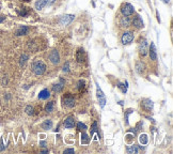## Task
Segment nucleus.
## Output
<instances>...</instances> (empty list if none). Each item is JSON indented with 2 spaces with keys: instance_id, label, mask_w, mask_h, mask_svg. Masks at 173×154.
Here are the masks:
<instances>
[{
  "instance_id": "1",
  "label": "nucleus",
  "mask_w": 173,
  "mask_h": 154,
  "mask_svg": "<svg viewBox=\"0 0 173 154\" xmlns=\"http://www.w3.org/2000/svg\"><path fill=\"white\" fill-rule=\"evenodd\" d=\"M31 70L35 75H43L46 72V64L43 60H34L31 64Z\"/></svg>"
},
{
  "instance_id": "2",
  "label": "nucleus",
  "mask_w": 173,
  "mask_h": 154,
  "mask_svg": "<svg viewBox=\"0 0 173 154\" xmlns=\"http://www.w3.org/2000/svg\"><path fill=\"white\" fill-rule=\"evenodd\" d=\"M120 11L123 16H131L135 12V9L131 3L125 2V3H122V6L120 7Z\"/></svg>"
},
{
  "instance_id": "3",
  "label": "nucleus",
  "mask_w": 173,
  "mask_h": 154,
  "mask_svg": "<svg viewBox=\"0 0 173 154\" xmlns=\"http://www.w3.org/2000/svg\"><path fill=\"white\" fill-rule=\"evenodd\" d=\"M135 39V36H134V32H131V31H125L123 34H122V38H121V42L123 45H127V44H131Z\"/></svg>"
},
{
  "instance_id": "4",
  "label": "nucleus",
  "mask_w": 173,
  "mask_h": 154,
  "mask_svg": "<svg viewBox=\"0 0 173 154\" xmlns=\"http://www.w3.org/2000/svg\"><path fill=\"white\" fill-rule=\"evenodd\" d=\"M62 103L63 105L67 107V108H73L75 106V98H73V95L67 93V94H65L62 98Z\"/></svg>"
},
{
  "instance_id": "5",
  "label": "nucleus",
  "mask_w": 173,
  "mask_h": 154,
  "mask_svg": "<svg viewBox=\"0 0 173 154\" xmlns=\"http://www.w3.org/2000/svg\"><path fill=\"white\" fill-rule=\"evenodd\" d=\"M141 107H142L147 112H151L152 110H153L154 103L151 101L150 98H143V100L141 101Z\"/></svg>"
},
{
  "instance_id": "6",
  "label": "nucleus",
  "mask_w": 173,
  "mask_h": 154,
  "mask_svg": "<svg viewBox=\"0 0 173 154\" xmlns=\"http://www.w3.org/2000/svg\"><path fill=\"white\" fill-rule=\"evenodd\" d=\"M147 53H149V44H147V42L145 40H143L139 44V55L141 57H144L147 56Z\"/></svg>"
},
{
  "instance_id": "7",
  "label": "nucleus",
  "mask_w": 173,
  "mask_h": 154,
  "mask_svg": "<svg viewBox=\"0 0 173 154\" xmlns=\"http://www.w3.org/2000/svg\"><path fill=\"white\" fill-rule=\"evenodd\" d=\"M48 58H49V60L51 61V63H53V64H58V63L60 62L59 52H58V50H56V49L51 50V52L49 53V55H48Z\"/></svg>"
},
{
  "instance_id": "8",
  "label": "nucleus",
  "mask_w": 173,
  "mask_h": 154,
  "mask_svg": "<svg viewBox=\"0 0 173 154\" xmlns=\"http://www.w3.org/2000/svg\"><path fill=\"white\" fill-rule=\"evenodd\" d=\"M131 25L135 27V28H137V29H141V28H143L144 27V23L142 18L140 17V15H136L134 17V20H131Z\"/></svg>"
},
{
  "instance_id": "9",
  "label": "nucleus",
  "mask_w": 173,
  "mask_h": 154,
  "mask_svg": "<svg viewBox=\"0 0 173 154\" xmlns=\"http://www.w3.org/2000/svg\"><path fill=\"white\" fill-rule=\"evenodd\" d=\"M131 20H129V16H123L119 20V25H120V27H122V28H128V27L131 26Z\"/></svg>"
},
{
  "instance_id": "10",
  "label": "nucleus",
  "mask_w": 173,
  "mask_h": 154,
  "mask_svg": "<svg viewBox=\"0 0 173 154\" xmlns=\"http://www.w3.org/2000/svg\"><path fill=\"white\" fill-rule=\"evenodd\" d=\"M75 126V118L73 116H69L64 120V128H73Z\"/></svg>"
},
{
  "instance_id": "11",
  "label": "nucleus",
  "mask_w": 173,
  "mask_h": 154,
  "mask_svg": "<svg viewBox=\"0 0 173 154\" xmlns=\"http://www.w3.org/2000/svg\"><path fill=\"white\" fill-rule=\"evenodd\" d=\"M75 18V15H72V14H66L64 16L61 17V20H60V23L62 24V25H69L71 22H73Z\"/></svg>"
},
{
  "instance_id": "12",
  "label": "nucleus",
  "mask_w": 173,
  "mask_h": 154,
  "mask_svg": "<svg viewBox=\"0 0 173 154\" xmlns=\"http://www.w3.org/2000/svg\"><path fill=\"white\" fill-rule=\"evenodd\" d=\"M135 69H136V72L141 75V74H143V73L145 72V64H144L142 61L138 60L137 62H136V66H135Z\"/></svg>"
},
{
  "instance_id": "13",
  "label": "nucleus",
  "mask_w": 173,
  "mask_h": 154,
  "mask_svg": "<svg viewBox=\"0 0 173 154\" xmlns=\"http://www.w3.org/2000/svg\"><path fill=\"white\" fill-rule=\"evenodd\" d=\"M149 54H150V57H151V60H157V52H156V46L154 43L151 42V46H150V49H149Z\"/></svg>"
},
{
  "instance_id": "14",
  "label": "nucleus",
  "mask_w": 173,
  "mask_h": 154,
  "mask_svg": "<svg viewBox=\"0 0 173 154\" xmlns=\"http://www.w3.org/2000/svg\"><path fill=\"white\" fill-rule=\"evenodd\" d=\"M76 59H77V61L78 62H83L85 59V50L82 48H79L78 50H77V54H76Z\"/></svg>"
},
{
  "instance_id": "15",
  "label": "nucleus",
  "mask_w": 173,
  "mask_h": 154,
  "mask_svg": "<svg viewBox=\"0 0 173 154\" xmlns=\"http://www.w3.org/2000/svg\"><path fill=\"white\" fill-rule=\"evenodd\" d=\"M64 88V80L62 78L60 79V82L58 84H55V85L52 86V90L55 92H61Z\"/></svg>"
},
{
  "instance_id": "16",
  "label": "nucleus",
  "mask_w": 173,
  "mask_h": 154,
  "mask_svg": "<svg viewBox=\"0 0 173 154\" xmlns=\"http://www.w3.org/2000/svg\"><path fill=\"white\" fill-rule=\"evenodd\" d=\"M29 32V28L27 26H20L18 29L16 30V34L17 36H26L27 33Z\"/></svg>"
},
{
  "instance_id": "17",
  "label": "nucleus",
  "mask_w": 173,
  "mask_h": 154,
  "mask_svg": "<svg viewBox=\"0 0 173 154\" xmlns=\"http://www.w3.org/2000/svg\"><path fill=\"white\" fill-rule=\"evenodd\" d=\"M46 4H47L46 0H36V2L34 3V8L38 11H41L46 7Z\"/></svg>"
},
{
  "instance_id": "18",
  "label": "nucleus",
  "mask_w": 173,
  "mask_h": 154,
  "mask_svg": "<svg viewBox=\"0 0 173 154\" xmlns=\"http://www.w3.org/2000/svg\"><path fill=\"white\" fill-rule=\"evenodd\" d=\"M118 88L121 90V92L123 94H126L127 93V89H128V82H118Z\"/></svg>"
},
{
  "instance_id": "19",
  "label": "nucleus",
  "mask_w": 173,
  "mask_h": 154,
  "mask_svg": "<svg viewBox=\"0 0 173 154\" xmlns=\"http://www.w3.org/2000/svg\"><path fill=\"white\" fill-rule=\"evenodd\" d=\"M52 125H53V123H52V121L50 120V119H47V120H45V121L42 123V128L43 130H50V128H52Z\"/></svg>"
},
{
  "instance_id": "20",
  "label": "nucleus",
  "mask_w": 173,
  "mask_h": 154,
  "mask_svg": "<svg viewBox=\"0 0 173 154\" xmlns=\"http://www.w3.org/2000/svg\"><path fill=\"white\" fill-rule=\"evenodd\" d=\"M49 96H50V92H49V90H47V89H44V90H42V91L40 92V94H39L40 100H47Z\"/></svg>"
},
{
  "instance_id": "21",
  "label": "nucleus",
  "mask_w": 173,
  "mask_h": 154,
  "mask_svg": "<svg viewBox=\"0 0 173 154\" xmlns=\"http://www.w3.org/2000/svg\"><path fill=\"white\" fill-rule=\"evenodd\" d=\"M53 109H55V102L53 101L48 102V103L45 105V111L46 112H52L53 111Z\"/></svg>"
},
{
  "instance_id": "22",
  "label": "nucleus",
  "mask_w": 173,
  "mask_h": 154,
  "mask_svg": "<svg viewBox=\"0 0 173 154\" xmlns=\"http://www.w3.org/2000/svg\"><path fill=\"white\" fill-rule=\"evenodd\" d=\"M126 152L129 154H136L139 152V149H138V147L135 146V144L134 146H128L127 149H126Z\"/></svg>"
},
{
  "instance_id": "23",
  "label": "nucleus",
  "mask_w": 173,
  "mask_h": 154,
  "mask_svg": "<svg viewBox=\"0 0 173 154\" xmlns=\"http://www.w3.org/2000/svg\"><path fill=\"white\" fill-rule=\"evenodd\" d=\"M80 140H81V144H88L89 142H90V140H91V137H89L88 134H85V133H82Z\"/></svg>"
},
{
  "instance_id": "24",
  "label": "nucleus",
  "mask_w": 173,
  "mask_h": 154,
  "mask_svg": "<svg viewBox=\"0 0 173 154\" xmlns=\"http://www.w3.org/2000/svg\"><path fill=\"white\" fill-rule=\"evenodd\" d=\"M139 142H140L141 144H147V142H149V136H147V134H141L140 136H139Z\"/></svg>"
},
{
  "instance_id": "25",
  "label": "nucleus",
  "mask_w": 173,
  "mask_h": 154,
  "mask_svg": "<svg viewBox=\"0 0 173 154\" xmlns=\"http://www.w3.org/2000/svg\"><path fill=\"white\" fill-rule=\"evenodd\" d=\"M96 96H97V98H105L104 92H103V90L101 89V87L98 86L97 82H96Z\"/></svg>"
},
{
  "instance_id": "26",
  "label": "nucleus",
  "mask_w": 173,
  "mask_h": 154,
  "mask_svg": "<svg viewBox=\"0 0 173 154\" xmlns=\"http://www.w3.org/2000/svg\"><path fill=\"white\" fill-rule=\"evenodd\" d=\"M29 59V56H28V55H27V54H23V55H22V57H20V60H19V64L22 66H24V64H25V63L27 62V60Z\"/></svg>"
},
{
  "instance_id": "27",
  "label": "nucleus",
  "mask_w": 173,
  "mask_h": 154,
  "mask_svg": "<svg viewBox=\"0 0 173 154\" xmlns=\"http://www.w3.org/2000/svg\"><path fill=\"white\" fill-rule=\"evenodd\" d=\"M25 111H26V114H28V115L32 116L33 114H34V108H33V106L28 105L26 107V109H25Z\"/></svg>"
},
{
  "instance_id": "28",
  "label": "nucleus",
  "mask_w": 173,
  "mask_h": 154,
  "mask_svg": "<svg viewBox=\"0 0 173 154\" xmlns=\"http://www.w3.org/2000/svg\"><path fill=\"white\" fill-rule=\"evenodd\" d=\"M94 133H97V122L95 121L93 122V124H92V128H91V137L93 136Z\"/></svg>"
},
{
  "instance_id": "29",
  "label": "nucleus",
  "mask_w": 173,
  "mask_h": 154,
  "mask_svg": "<svg viewBox=\"0 0 173 154\" xmlns=\"http://www.w3.org/2000/svg\"><path fill=\"white\" fill-rule=\"evenodd\" d=\"M87 128H87V125L83 124V123H81V122H78V123H77V130H79V131H83V132H85Z\"/></svg>"
},
{
  "instance_id": "30",
  "label": "nucleus",
  "mask_w": 173,
  "mask_h": 154,
  "mask_svg": "<svg viewBox=\"0 0 173 154\" xmlns=\"http://www.w3.org/2000/svg\"><path fill=\"white\" fill-rule=\"evenodd\" d=\"M18 14L20 16H27L28 15V11H27V8H23L20 11H18Z\"/></svg>"
},
{
  "instance_id": "31",
  "label": "nucleus",
  "mask_w": 173,
  "mask_h": 154,
  "mask_svg": "<svg viewBox=\"0 0 173 154\" xmlns=\"http://www.w3.org/2000/svg\"><path fill=\"white\" fill-rule=\"evenodd\" d=\"M85 82H83V80H79V82H77V89H78V90H81V89L85 88Z\"/></svg>"
},
{
  "instance_id": "32",
  "label": "nucleus",
  "mask_w": 173,
  "mask_h": 154,
  "mask_svg": "<svg viewBox=\"0 0 173 154\" xmlns=\"http://www.w3.org/2000/svg\"><path fill=\"white\" fill-rule=\"evenodd\" d=\"M131 112H133L131 109H128L127 111L125 112V123H126V124H128V117H129V115H131Z\"/></svg>"
},
{
  "instance_id": "33",
  "label": "nucleus",
  "mask_w": 173,
  "mask_h": 154,
  "mask_svg": "<svg viewBox=\"0 0 173 154\" xmlns=\"http://www.w3.org/2000/svg\"><path fill=\"white\" fill-rule=\"evenodd\" d=\"M98 102H99V105L103 108L105 105H106V98H98Z\"/></svg>"
},
{
  "instance_id": "34",
  "label": "nucleus",
  "mask_w": 173,
  "mask_h": 154,
  "mask_svg": "<svg viewBox=\"0 0 173 154\" xmlns=\"http://www.w3.org/2000/svg\"><path fill=\"white\" fill-rule=\"evenodd\" d=\"M69 63L66 62L64 66H63V72H69Z\"/></svg>"
},
{
  "instance_id": "35",
  "label": "nucleus",
  "mask_w": 173,
  "mask_h": 154,
  "mask_svg": "<svg viewBox=\"0 0 173 154\" xmlns=\"http://www.w3.org/2000/svg\"><path fill=\"white\" fill-rule=\"evenodd\" d=\"M65 153H75V150L74 149H65L64 150V154Z\"/></svg>"
},
{
  "instance_id": "36",
  "label": "nucleus",
  "mask_w": 173,
  "mask_h": 154,
  "mask_svg": "<svg viewBox=\"0 0 173 154\" xmlns=\"http://www.w3.org/2000/svg\"><path fill=\"white\" fill-rule=\"evenodd\" d=\"M4 20H6V17L3 15H0V24L2 23V22H4Z\"/></svg>"
},
{
  "instance_id": "37",
  "label": "nucleus",
  "mask_w": 173,
  "mask_h": 154,
  "mask_svg": "<svg viewBox=\"0 0 173 154\" xmlns=\"http://www.w3.org/2000/svg\"><path fill=\"white\" fill-rule=\"evenodd\" d=\"M40 146H41V147H46V142L45 141H41V142H40Z\"/></svg>"
},
{
  "instance_id": "38",
  "label": "nucleus",
  "mask_w": 173,
  "mask_h": 154,
  "mask_svg": "<svg viewBox=\"0 0 173 154\" xmlns=\"http://www.w3.org/2000/svg\"><path fill=\"white\" fill-rule=\"evenodd\" d=\"M46 1H47V3H48V4H52L56 1V0H46Z\"/></svg>"
},
{
  "instance_id": "39",
  "label": "nucleus",
  "mask_w": 173,
  "mask_h": 154,
  "mask_svg": "<svg viewBox=\"0 0 173 154\" xmlns=\"http://www.w3.org/2000/svg\"><path fill=\"white\" fill-rule=\"evenodd\" d=\"M161 1H163V3H169L170 2V0H161Z\"/></svg>"
},
{
  "instance_id": "40",
  "label": "nucleus",
  "mask_w": 173,
  "mask_h": 154,
  "mask_svg": "<svg viewBox=\"0 0 173 154\" xmlns=\"http://www.w3.org/2000/svg\"><path fill=\"white\" fill-rule=\"evenodd\" d=\"M41 152H42V153H48L49 151H48V150H42Z\"/></svg>"
}]
</instances>
